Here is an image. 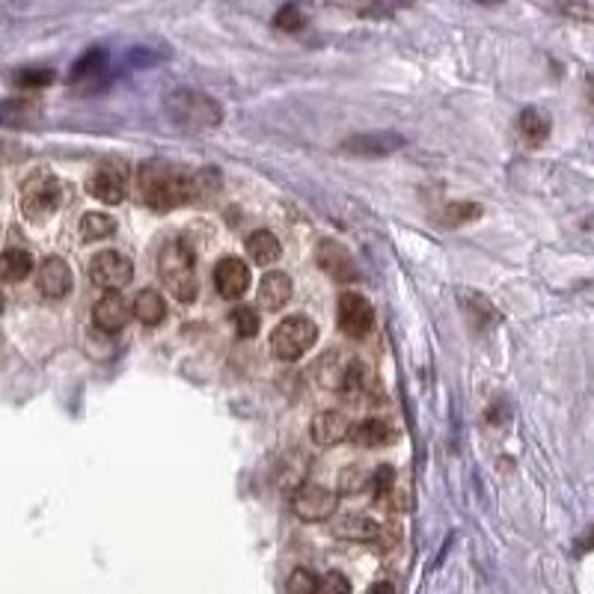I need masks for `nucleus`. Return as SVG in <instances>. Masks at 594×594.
<instances>
[{
	"label": "nucleus",
	"instance_id": "1",
	"mask_svg": "<svg viewBox=\"0 0 594 594\" xmlns=\"http://www.w3.org/2000/svg\"><path fill=\"white\" fill-rule=\"evenodd\" d=\"M220 191L215 169H184L164 160H149L137 169V197L152 211H173L188 202H202Z\"/></svg>",
	"mask_w": 594,
	"mask_h": 594
},
{
	"label": "nucleus",
	"instance_id": "2",
	"mask_svg": "<svg viewBox=\"0 0 594 594\" xmlns=\"http://www.w3.org/2000/svg\"><path fill=\"white\" fill-rule=\"evenodd\" d=\"M158 277L167 285V292L182 303H191L197 297V262H193V250L182 238H169L160 247L158 256Z\"/></svg>",
	"mask_w": 594,
	"mask_h": 594
},
{
	"label": "nucleus",
	"instance_id": "3",
	"mask_svg": "<svg viewBox=\"0 0 594 594\" xmlns=\"http://www.w3.org/2000/svg\"><path fill=\"white\" fill-rule=\"evenodd\" d=\"M167 113L173 119V125L184 131H202L215 129L223 119V107L206 92L197 90H176L167 96Z\"/></svg>",
	"mask_w": 594,
	"mask_h": 594
},
{
	"label": "nucleus",
	"instance_id": "4",
	"mask_svg": "<svg viewBox=\"0 0 594 594\" xmlns=\"http://www.w3.org/2000/svg\"><path fill=\"white\" fill-rule=\"evenodd\" d=\"M59 199H63V184L45 167L33 169L21 182V215L33 223H42L45 217L54 215L59 208Z\"/></svg>",
	"mask_w": 594,
	"mask_h": 594
},
{
	"label": "nucleus",
	"instance_id": "5",
	"mask_svg": "<svg viewBox=\"0 0 594 594\" xmlns=\"http://www.w3.org/2000/svg\"><path fill=\"white\" fill-rule=\"evenodd\" d=\"M316 342H318V327L307 316H288L270 333V351H274L277 360L285 363L301 360Z\"/></svg>",
	"mask_w": 594,
	"mask_h": 594
},
{
	"label": "nucleus",
	"instance_id": "6",
	"mask_svg": "<svg viewBox=\"0 0 594 594\" xmlns=\"http://www.w3.org/2000/svg\"><path fill=\"white\" fill-rule=\"evenodd\" d=\"M129 184H131V169L125 160H101V164L92 169L87 178V191L96 199L107 202V206H116L129 197Z\"/></svg>",
	"mask_w": 594,
	"mask_h": 594
},
{
	"label": "nucleus",
	"instance_id": "7",
	"mask_svg": "<svg viewBox=\"0 0 594 594\" xmlns=\"http://www.w3.org/2000/svg\"><path fill=\"white\" fill-rule=\"evenodd\" d=\"M321 387L339 389V393H354L363 384V366L342 351H327L318 363Z\"/></svg>",
	"mask_w": 594,
	"mask_h": 594
},
{
	"label": "nucleus",
	"instance_id": "8",
	"mask_svg": "<svg viewBox=\"0 0 594 594\" xmlns=\"http://www.w3.org/2000/svg\"><path fill=\"white\" fill-rule=\"evenodd\" d=\"M292 512L307 523H327V520H333V514H336V494L327 490L324 485L307 481V485H301L294 490Z\"/></svg>",
	"mask_w": 594,
	"mask_h": 594
},
{
	"label": "nucleus",
	"instance_id": "9",
	"mask_svg": "<svg viewBox=\"0 0 594 594\" xmlns=\"http://www.w3.org/2000/svg\"><path fill=\"white\" fill-rule=\"evenodd\" d=\"M131 277H134V265L116 250L98 253V256L90 262V279L98 288H105V292H122V288L131 283Z\"/></svg>",
	"mask_w": 594,
	"mask_h": 594
},
{
	"label": "nucleus",
	"instance_id": "10",
	"mask_svg": "<svg viewBox=\"0 0 594 594\" xmlns=\"http://www.w3.org/2000/svg\"><path fill=\"white\" fill-rule=\"evenodd\" d=\"M339 327L351 339H366L375 327V309L363 294L342 292L339 294Z\"/></svg>",
	"mask_w": 594,
	"mask_h": 594
},
{
	"label": "nucleus",
	"instance_id": "11",
	"mask_svg": "<svg viewBox=\"0 0 594 594\" xmlns=\"http://www.w3.org/2000/svg\"><path fill=\"white\" fill-rule=\"evenodd\" d=\"M316 262H318V268L324 270L327 277H333L336 283H342V285L354 283V279L360 277V274H356V262L351 256V250L342 247V244L333 241V238H324V241L318 244Z\"/></svg>",
	"mask_w": 594,
	"mask_h": 594
},
{
	"label": "nucleus",
	"instance_id": "12",
	"mask_svg": "<svg viewBox=\"0 0 594 594\" xmlns=\"http://www.w3.org/2000/svg\"><path fill=\"white\" fill-rule=\"evenodd\" d=\"M404 137L393 131H371V134H356V137H348L342 143V152L356 158H387L393 152L404 149Z\"/></svg>",
	"mask_w": 594,
	"mask_h": 594
},
{
	"label": "nucleus",
	"instance_id": "13",
	"mask_svg": "<svg viewBox=\"0 0 594 594\" xmlns=\"http://www.w3.org/2000/svg\"><path fill=\"white\" fill-rule=\"evenodd\" d=\"M131 316H134L131 303L125 301L119 292H105V297H101L96 307H92V324L107 336H113V333H119V330L129 327Z\"/></svg>",
	"mask_w": 594,
	"mask_h": 594
},
{
	"label": "nucleus",
	"instance_id": "14",
	"mask_svg": "<svg viewBox=\"0 0 594 594\" xmlns=\"http://www.w3.org/2000/svg\"><path fill=\"white\" fill-rule=\"evenodd\" d=\"M250 268L244 265L241 259L235 256H226L217 262L215 268V285H217V294L226 297V301H238V297L247 294L250 288Z\"/></svg>",
	"mask_w": 594,
	"mask_h": 594
},
{
	"label": "nucleus",
	"instance_id": "15",
	"mask_svg": "<svg viewBox=\"0 0 594 594\" xmlns=\"http://www.w3.org/2000/svg\"><path fill=\"white\" fill-rule=\"evenodd\" d=\"M36 283H39L42 294L51 297V301H59V297H66L72 292V268L59 256H48L39 265Z\"/></svg>",
	"mask_w": 594,
	"mask_h": 594
},
{
	"label": "nucleus",
	"instance_id": "16",
	"mask_svg": "<svg viewBox=\"0 0 594 594\" xmlns=\"http://www.w3.org/2000/svg\"><path fill=\"white\" fill-rule=\"evenodd\" d=\"M312 440H316L318 446H339L348 440V431H351V422L345 419V413L339 410H324L318 413L316 419H312Z\"/></svg>",
	"mask_w": 594,
	"mask_h": 594
},
{
	"label": "nucleus",
	"instance_id": "17",
	"mask_svg": "<svg viewBox=\"0 0 594 594\" xmlns=\"http://www.w3.org/2000/svg\"><path fill=\"white\" fill-rule=\"evenodd\" d=\"M288 301H292V277L283 274V270H270V274L262 277V285H259L262 309L279 312Z\"/></svg>",
	"mask_w": 594,
	"mask_h": 594
},
{
	"label": "nucleus",
	"instance_id": "18",
	"mask_svg": "<svg viewBox=\"0 0 594 594\" xmlns=\"http://www.w3.org/2000/svg\"><path fill=\"white\" fill-rule=\"evenodd\" d=\"M395 437H398L395 428L389 426L387 419H366V422H360V426H351V431H348V440H351L354 446H363V449L389 446Z\"/></svg>",
	"mask_w": 594,
	"mask_h": 594
},
{
	"label": "nucleus",
	"instance_id": "19",
	"mask_svg": "<svg viewBox=\"0 0 594 594\" xmlns=\"http://www.w3.org/2000/svg\"><path fill=\"white\" fill-rule=\"evenodd\" d=\"M333 532L345 541H380L384 526L366 514H345L333 523Z\"/></svg>",
	"mask_w": 594,
	"mask_h": 594
},
{
	"label": "nucleus",
	"instance_id": "20",
	"mask_svg": "<svg viewBox=\"0 0 594 594\" xmlns=\"http://www.w3.org/2000/svg\"><path fill=\"white\" fill-rule=\"evenodd\" d=\"M131 312L137 316L140 324L155 327V324H160V321L167 318V303H164V297L155 292V288H143V292H137V297H134Z\"/></svg>",
	"mask_w": 594,
	"mask_h": 594
},
{
	"label": "nucleus",
	"instance_id": "21",
	"mask_svg": "<svg viewBox=\"0 0 594 594\" xmlns=\"http://www.w3.org/2000/svg\"><path fill=\"white\" fill-rule=\"evenodd\" d=\"M517 131H520L526 146L538 149L541 143H547V137H550V119L541 113L538 107H526L520 119H517Z\"/></svg>",
	"mask_w": 594,
	"mask_h": 594
},
{
	"label": "nucleus",
	"instance_id": "22",
	"mask_svg": "<svg viewBox=\"0 0 594 594\" xmlns=\"http://www.w3.org/2000/svg\"><path fill=\"white\" fill-rule=\"evenodd\" d=\"M33 274V256L27 250L10 247L0 253V279L4 283H21Z\"/></svg>",
	"mask_w": 594,
	"mask_h": 594
},
{
	"label": "nucleus",
	"instance_id": "23",
	"mask_svg": "<svg viewBox=\"0 0 594 594\" xmlns=\"http://www.w3.org/2000/svg\"><path fill=\"white\" fill-rule=\"evenodd\" d=\"M247 253L256 265H274L283 247H279V238L270 232V229H256V232L247 238Z\"/></svg>",
	"mask_w": 594,
	"mask_h": 594
},
{
	"label": "nucleus",
	"instance_id": "24",
	"mask_svg": "<svg viewBox=\"0 0 594 594\" xmlns=\"http://www.w3.org/2000/svg\"><path fill=\"white\" fill-rule=\"evenodd\" d=\"M116 232V220L105 211H90L81 217V238L83 241H105Z\"/></svg>",
	"mask_w": 594,
	"mask_h": 594
},
{
	"label": "nucleus",
	"instance_id": "25",
	"mask_svg": "<svg viewBox=\"0 0 594 594\" xmlns=\"http://www.w3.org/2000/svg\"><path fill=\"white\" fill-rule=\"evenodd\" d=\"M101 72H105V54H101V51H90V54L81 57V63L74 66L72 81L74 83L90 81V87H96V78H98Z\"/></svg>",
	"mask_w": 594,
	"mask_h": 594
},
{
	"label": "nucleus",
	"instance_id": "26",
	"mask_svg": "<svg viewBox=\"0 0 594 594\" xmlns=\"http://www.w3.org/2000/svg\"><path fill=\"white\" fill-rule=\"evenodd\" d=\"M229 324L235 327V333L241 339H250L259 333V312L253 307H235L229 312Z\"/></svg>",
	"mask_w": 594,
	"mask_h": 594
},
{
	"label": "nucleus",
	"instance_id": "27",
	"mask_svg": "<svg viewBox=\"0 0 594 594\" xmlns=\"http://www.w3.org/2000/svg\"><path fill=\"white\" fill-rule=\"evenodd\" d=\"M443 223L446 226H461V223H470V220H479L481 208L473 206V202H452V206L443 208Z\"/></svg>",
	"mask_w": 594,
	"mask_h": 594
},
{
	"label": "nucleus",
	"instance_id": "28",
	"mask_svg": "<svg viewBox=\"0 0 594 594\" xmlns=\"http://www.w3.org/2000/svg\"><path fill=\"white\" fill-rule=\"evenodd\" d=\"M369 479L371 475H366V470H360V466H348V470L339 475V490L342 494H363V490L369 488Z\"/></svg>",
	"mask_w": 594,
	"mask_h": 594
},
{
	"label": "nucleus",
	"instance_id": "29",
	"mask_svg": "<svg viewBox=\"0 0 594 594\" xmlns=\"http://www.w3.org/2000/svg\"><path fill=\"white\" fill-rule=\"evenodd\" d=\"M274 24H277L279 30H288V33H294V30H301L303 24H307V19H303L301 6H297V4H288V6H283V10L277 12Z\"/></svg>",
	"mask_w": 594,
	"mask_h": 594
},
{
	"label": "nucleus",
	"instance_id": "30",
	"mask_svg": "<svg viewBox=\"0 0 594 594\" xmlns=\"http://www.w3.org/2000/svg\"><path fill=\"white\" fill-rule=\"evenodd\" d=\"M371 485H375V496L378 499H387L389 494H393V485H395V470L389 464H384V466H378L375 470V475H371Z\"/></svg>",
	"mask_w": 594,
	"mask_h": 594
},
{
	"label": "nucleus",
	"instance_id": "31",
	"mask_svg": "<svg viewBox=\"0 0 594 594\" xmlns=\"http://www.w3.org/2000/svg\"><path fill=\"white\" fill-rule=\"evenodd\" d=\"M285 589H288V591H303V594L318 591V576H312L309 571H303V567H297V571H294V574L285 580Z\"/></svg>",
	"mask_w": 594,
	"mask_h": 594
},
{
	"label": "nucleus",
	"instance_id": "32",
	"mask_svg": "<svg viewBox=\"0 0 594 594\" xmlns=\"http://www.w3.org/2000/svg\"><path fill=\"white\" fill-rule=\"evenodd\" d=\"M51 81H54L51 69H24L15 74V83H19V87H45Z\"/></svg>",
	"mask_w": 594,
	"mask_h": 594
},
{
	"label": "nucleus",
	"instance_id": "33",
	"mask_svg": "<svg viewBox=\"0 0 594 594\" xmlns=\"http://www.w3.org/2000/svg\"><path fill=\"white\" fill-rule=\"evenodd\" d=\"M351 591V582L345 580V576H339V574H330V576H324V580H318V591Z\"/></svg>",
	"mask_w": 594,
	"mask_h": 594
},
{
	"label": "nucleus",
	"instance_id": "34",
	"mask_svg": "<svg viewBox=\"0 0 594 594\" xmlns=\"http://www.w3.org/2000/svg\"><path fill=\"white\" fill-rule=\"evenodd\" d=\"M0 309H4V294H0Z\"/></svg>",
	"mask_w": 594,
	"mask_h": 594
}]
</instances>
